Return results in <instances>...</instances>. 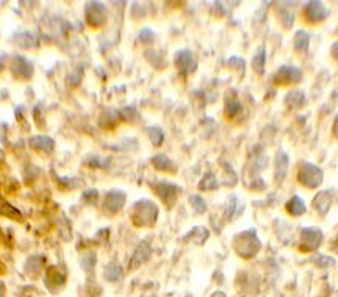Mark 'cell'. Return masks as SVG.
<instances>
[{"label":"cell","instance_id":"obj_14","mask_svg":"<svg viewBox=\"0 0 338 297\" xmlns=\"http://www.w3.org/2000/svg\"><path fill=\"white\" fill-rule=\"evenodd\" d=\"M64 280H66V277H64V274L60 271V267L50 266L49 269L46 271V278H44V281H46V286H47L52 292H56V291H58V289L64 285Z\"/></svg>","mask_w":338,"mask_h":297},{"label":"cell","instance_id":"obj_8","mask_svg":"<svg viewBox=\"0 0 338 297\" xmlns=\"http://www.w3.org/2000/svg\"><path fill=\"white\" fill-rule=\"evenodd\" d=\"M174 63H176V67L180 70V74H183V75H188V74L194 72L197 67L194 55L188 49H182V50L176 52Z\"/></svg>","mask_w":338,"mask_h":297},{"label":"cell","instance_id":"obj_35","mask_svg":"<svg viewBox=\"0 0 338 297\" xmlns=\"http://www.w3.org/2000/svg\"><path fill=\"white\" fill-rule=\"evenodd\" d=\"M138 39L143 42V44H150V42L155 39V33L150 30V28H143L138 35Z\"/></svg>","mask_w":338,"mask_h":297},{"label":"cell","instance_id":"obj_33","mask_svg":"<svg viewBox=\"0 0 338 297\" xmlns=\"http://www.w3.org/2000/svg\"><path fill=\"white\" fill-rule=\"evenodd\" d=\"M110 163H111V158L110 157H104V158L94 157V158H90L88 160V164L91 167H99V169H107L110 166Z\"/></svg>","mask_w":338,"mask_h":297},{"label":"cell","instance_id":"obj_12","mask_svg":"<svg viewBox=\"0 0 338 297\" xmlns=\"http://www.w3.org/2000/svg\"><path fill=\"white\" fill-rule=\"evenodd\" d=\"M332 202H333V197H332V191L326 189V191H319L312 201V205L313 208L316 210V213L324 218L327 216V213L330 211V207H332Z\"/></svg>","mask_w":338,"mask_h":297},{"label":"cell","instance_id":"obj_30","mask_svg":"<svg viewBox=\"0 0 338 297\" xmlns=\"http://www.w3.org/2000/svg\"><path fill=\"white\" fill-rule=\"evenodd\" d=\"M188 201H190V205L194 208L196 213L202 215V213H205V211H207V202L204 201V197L197 195V194H193V195H190Z\"/></svg>","mask_w":338,"mask_h":297},{"label":"cell","instance_id":"obj_27","mask_svg":"<svg viewBox=\"0 0 338 297\" xmlns=\"http://www.w3.org/2000/svg\"><path fill=\"white\" fill-rule=\"evenodd\" d=\"M216 188H218V180H216V175L213 172H207L199 181V189L201 191H213Z\"/></svg>","mask_w":338,"mask_h":297},{"label":"cell","instance_id":"obj_32","mask_svg":"<svg viewBox=\"0 0 338 297\" xmlns=\"http://www.w3.org/2000/svg\"><path fill=\"white\" fill-rule=\"evenodd\" d=\"M81 77H83V66L78 64L77 67L70 70V74L67 77V84H70V86H78L81 81Z\"/></svg>","mask_w":338,"mask_h":297},{"label":"cell","instance_id":"obj_1","mask_svg":"<svg viewBox=\"0 0 338 297\" xmlns=\"http://www.w3.org/2000/svg\"><path fill=\"white\" fill-rule=\"evenodd\" d=\"M130 218L135 227H152L158 219V207L149 199H139L133 204Z\"/></svg>","mask_w":338,"mask_h":297},{"label":"cell","instance_id":"obj_29","mask_svg":"<svg viewBox=\"0 0 338 297\" xmlns=\"http://www.w3.org/2000/svg\"><path fill=\"white\" fill-rule=\"evenodd\" d=\"M239 202L236 195H230V199L227 202V207H225V219H233L239 215Z\"/></svg>","mask_w":338,"mask_h":297},{"label":"cell","instance_id":"obj_42","mask_svg":"<svg viewBox=\"0 0 338 297\" xmlns=\"http://www.w3.org/2000/svg\"><path fill=\"white\" fill-rule=\"evenodd\" d=\"M0 271H4V266L2 264H0Z\"/></svg>","mask_w":338,"mask_h":297},{"label":"cell","instance_id":"obj_28","mask_svg":"<svg viewBox=\"0 0 338 297\" xmlns=\"http://www.w3.org/2000/svg\"><path fill=\"white\" fill-rule=\"evenodd\" d=\"M147 135H149V139L150 143L155 146V147H160L164 141V133L160 127H147Z\"/></svg>","mask_w":338,"mask_h":297},{"label":"cell","instance_id":"obj_31","mask_svg":"<svg viewBox=\"0 0 338 297\" xmlns=\"http://www.w3.org/2000/svg\"><path fill=\"white\" fill-rule=\"evenodd\" d=\"M96 253L94 252H84V255L81 257V260H80V266L83 267L84 271L87 272H91L93 269H94V266H96Z\"/></svg>","mask_w":338,"mask_h":297},{"label":"cell","instance_id":"obj_15","mask_svg":"<svg viewBox=\"0 0 338 297\" xmlns=\"http://www.w3.org/2000/svg\"><path fill=\"white\" fill-rule=\"evenodd\" d=\"M288 166H290V157L287 155V152L279 150L276 155V172H274V180L277 185H280L285 180L288 174Z\"/></svg>","mask_w":338,"mask_h":297},{"label":"cell","instance_id":"obj_19","mask_svg":"<svg viewBox=\"0 0 338 297\" xmlns=\"http://www.w3.org/2000/svg\"><path fill=\"white\" fill-rule=\"evenodd\" d=\"M30 146L36 150H42L46 153H52L53 152V147H55V141L50 138V136H42V135H38V136H33L30 138Z\"/></svg>","mask_w":338,"mask_h":297},{"label":"cell","instance_id":"obj_17","mask_svg":"<svg viewBox=\"0 0 338 297\" xmlns=\"http://www.w3.org/2000/svg\"><path fill=\"white\" fill-rule=\"evenodd\" d=\"M119 121H122L121 111L119 110H115V108H108V110H105L102 115H101V119H99V125L104 127V129H113V127H116L119 124Z\"/></svg>","mask_w":338,"mask_h":297},{"label":"cell","instance_id":"obj_26","mask_svg":"<svg viewBox=\"0 0 338 297\" xmlns=\"http://www.w3.org/2000/svg\"><path fill=\"white\" fill-rule=\"evenodd\" d=\"M122 266L118 261H110L104 269V277L107 281H118L122 277Z\"/></svg>","mask_w":338,"mask_h":297},{"label":"cell","instance_id":"obj_41","mask_svg":"<svg viewBox=\"0 0 338 297\" xmlns=\"http://www.w3.org/2000/svg\"><path fill=\"white\" fill-rule=\"evenodd\" d=\"M332 247H333V250H335V252H336V253H338V238H336V239H335V243H333V244H332Z\"/></svg>","mask_w":338,"mask_h":297},{"label":"cell","instance_id":"obj_39","mask_svg":"<svg viewBox=\"0 0 338 297\" xmlns=\"http://www.w3.org/2000/svg\"><path fill=\"white\" fill-rule=\"evenodd\" d=\"M330 55L338 61V41H335L333 44H332V47H330Z\"/></svg>","mask_w":338,"mask_h":297},{"label":"cell","instance_id":"obj_22","mask_svg":"<svg viewBox=\"0 0 338 297\" xmlns=\"http://www.w3.org/2000/svg\"><path fill=\"white\" fill-rule=\"evenodd\" d=\"M152 164L157 171H164V172H173L176 166L173 163V160L167 157L164 153H157L152 157Z\"/></svg>","mask_w":338,"mask_h":297},{"label":"cell","instance_id":"obj_38","mask_svg":"<svg viewBox=\"0 0 338 297\" xmlns=\"http://www.w3.org/2000/svg\"><path fill=\"white\" fill-rule=\"evenodd\" d=\"M332 135L335 139H338V115L333 119V125H332Z\"/></svg>","mask_w":338,"mask_h":297},{"label":"cell","instance_id":"obj_23","mask_svg":"<svg viewBox=\"0 0 338 297\" xmlns=\"http://www.w3.org/2000/svg\"><path fill=\"white\" fill-rule=\"evenodd\" d=\"M265 66H266V47L259 46L256 53L252 56V69L256 70L259 75L265 74Z\"/></svg>","mask_w":338,"mask_h":297},{"label":"cell","instance_id":"obj_40","mask_svg":"<svg viewBox=\"0 0 338 297\" xmlns=\"http://www.w3.org/2000/svg\"><path fill=\"white\" fill-rule=\"evenodd\" d=\"M211 297H225V294L222 291H215L213 294H211Z\"/></svg>","mask_w":338,"mask_h":297},{"label":"cell","instance_id":"obj_5","mask_svg":"<svg viewBox=\"0 0 338 297\" xmlns=\"http://www.w3.org/2000/svg\"><path fill=\"white\" fill-rule=\"evenodd\" d=\"M329 8L324 5L322 2H318V0H312V2H307L304 5L302 14L304 19L308 24H321L329 18Z\"/></svg>","mask_w":338,"mask_h":297},{"label":"cell","instance_id":"obj_2","mask_svg":"<svg viewBox=\"0 0 338 297\" xmlns=\"http://www.w3.org/2000/svg\"><path fill=\"white\" fill-rule=\"evenodd\" d=\"M233 249L238 257L243 260H250L257 255L262 249V243L256 233V230H247L238 233L233 239Z\"/></svg>","mask_w":338,"mask_h":297},{"label":"cell","instance_id":"obj_6","mask_svg":"<svg viewBox=\"0 0 338 297\" xmlns=\"http://www.w3.org/2000/svg\"><path fill=\"white\" fill-rule=\"evenodd\" d=\"M108 11L102 2H88L84 5V19L91 27H102L107 22Z\"/></svg>","mask_w":338,"mask_h":297},{"label":"cell","instance_id":"obj_11","mask_svg":"<svg viewBox=\"0 0 338 297\" xmlns=\"http://www.w3.org/2000/svg\"><path fill=\"white\" fill-rule=\"evenodd\" d=\"M155 192L158 194V197L166 205H173L177 201V194L180 192V188L176 185V183L161 181L155 186Z\"/></svg>","mask_w":338,"mask_h":297},{"label":"cell","instance_id":"obj_21","mask_svg":"<svg viewBox=\"0 0 338 297\" xmlns=\"http://www.w3.org/2000/svg\"><path fill=\"white\" fill-rule=\"evenodd\" d=\"M285 210H287V213H288V215H291V216H294V218H298V216H302V215L305 213V211H307V207H305L304 201L301 199L299 195H293L291 199L287 202Z\"/></svg>","mask_w":338,"mask_h":297},{"label":"cell","instance_id":"obj_10","mask_svg":"<svg viewBox=\"0 0 338 297\" xmlns=\"http://www.w3.org/2000/svg\"><path fill=\"white\" fill-rule=\"evenodd\" d=\"M11 72L19 78H30L33 75V64L25 56L16 55L11 60Z\"/></svg>","mask_w":338,"mask_h":297},{"label":"cell","instance_id":"obj_13","mask_svg":"<svg viewBox=\"0 0 338 297\" xmlns=\"http://www.w3.org/2000/svg\"><path fill=\"white\" fill-rule=\"evenodd\" d=\"M150 253H152V247H150V244H149L147 241H141V243L136 246L135 252H133L129 269H130V271L138 269V267H139L141 264H144V263L150 258Z\"/></svg>","mask_w":338,"mask_h":297},{"label":"cell","instance_id":"obj_34","mask_svg":"<svg viewBox=\"0 0 338 297\" xmlns=\"http://www.w3.org/2000/svg\"><path fill=\"white\" fill-rule=\"evenodd\" d=\"M313 263L319 267H329V266L335 264V260L332 257H327V255H316L313 258Z\"/></svg>","mask_w":338,"mask_h":297},{"label":"cell","instance_id":"obj_9","mask_svg":"<svg viewBox=\"0 0 338 297\" xmlns=\"http://www.w3.org/2000/svg\"><path fill=\"white\" fill-rule=\"evenodd\" d=\"M125 204V192L119 189H111L107 192L104 201V210L107 215H116Z\"/></svg>","mask_w":338,"mask_h":297},{"label":"cell","instance_id":"obj_24","mask_svg":"<svg viewBox=\"0 0 338 297\" xmlns=\"http://www.w3.org/2000/svg\"><path fill=\"white\" fill-rule=\"evenodd\" d=\"M293 46H294L296 52L305 53L308 50V46H310V35L305 30H298L294 35V39H293Z\"/></svg>","mask_w":338,"mask_h":297},{"label":"cell","instance_id":"obj_20","mask_svg":"<svg viewBox=\"0 0 338 297\" xmlns=\"http://www.w3.org/2000/svg\"><path fill=\"white\" fill-rule=\"evenodd\" d=\"M208 235H210L208 229L202 227V225H197V227H194L191 232L187 233V236L183 238V241H190V243H193V244L202 246V244L207 241Z\"/></svg>","mask_w":338,"mask_h":297},{"label":"cell","instance_id":"obj_16","mask_svg":"<svg viewBox=\"0 0 338 297\" xmlns=\"http://www.w3.org/2000/svg\"><path fill=\"white\" fill-rule=\"evenodd\" d=\"M291 7H293V4H287V2L277 4L276 16L284 28H291V25L294 22V11L291 10Z\"/></svg>","mask_w":338,"mask_h":297},{"label":"cell","instance_id":"obj_37","mask_svg":"<svg viewBox=\"0 0 338 297\" xmlns=\"http://www.w3.org/2000/svg\"><path fill=\"white\" fill-rule=\"evenodd\" d=\"M250 188H252L254 191H263V189H265V181H263L262 178H257L256 181H252Z\"/></svg>","mask_w":338,"mask_h":297},{"label":"cell","instance_id":"obj_3","mask_svg":"<svg viewBox=\"0 0 338 297\" xmlns=\"http://www.w3.org/2000/svg\"><path fill=\"white\" fill-rule=\"evenodd\" d=\"M324 172L322 169L313 163L304 161L298 169V181L307 189H316L322 185Z\"/></svg>","mask_w":338,"mask_h":297},{"label":"cell","instance_id":"obj_4","mask_svg":"<svg viewBox=\"0 0 338 297\" xmlns=\"http://www.w3.org/2000/svg\"><path fill=\"white\" fill-rule=\"evenodd\" d=\"M322 230L318 227H305L301 230V241H299V250L304 253L315 252L322 244Z\"/></svg>","mask_w":338,"mask_h":297},{"label":"cell","instance_id":"obj_7","mask_svg":"<svg viewBox=\"0 0 338 297\" xmlns=\"http://www.w3.org/2000/svg\"><path fill=\"white\" fill-rule=\"evenodd\" d=\"M274 83L279 86H287V84H298L302 80V70L296 66H280L277 69V72L273 77Z\"/></svg>","mask_w":338,"mask_h":297},{"label":"cell","instance_id":"obj_25","mask_svg":"<svg viewBox=\"0 0 338 297\" xmlns=\"http://www.w3.org/2000/svg\"><path fill=\"white\" fill-rule=\"evenodd\" d=\"M225 116H227L229 119H235L239 113H241L243 107H241V102L238 101V98L232 97V95H227L225 97Z\"/></svg>","mask_w":338,"mask_h":297},{"label":"cell","instance_id":"obj_36","mask_svg":"<svg viewBox=\"0 0 338 297\" xmlns=\"http://www.w3.org/2000/svg\"><path fill=\"white\" fill-rule=\"evenodd\" d=\"M97 197H99L97 189H87L83 192V201L87 204H91V205H94L97 202Z\"/></svg>","mask_w":338,"mask_h":297},{"label":"cell","instance_id":"obj_18","mask_svg":"<svg viewBox=\"0 0 338 297\" xmlns=\"http://www.w3.org/2000/svg\"><path fill=\"white\" fill-rule=\"evenodd\" d=\"M305 102H307L305 92L301 89H291L285 95V105L291 110H301L305 105Z\"/></svg>","mask_w":338,"mask_h":297}]
</instances>
